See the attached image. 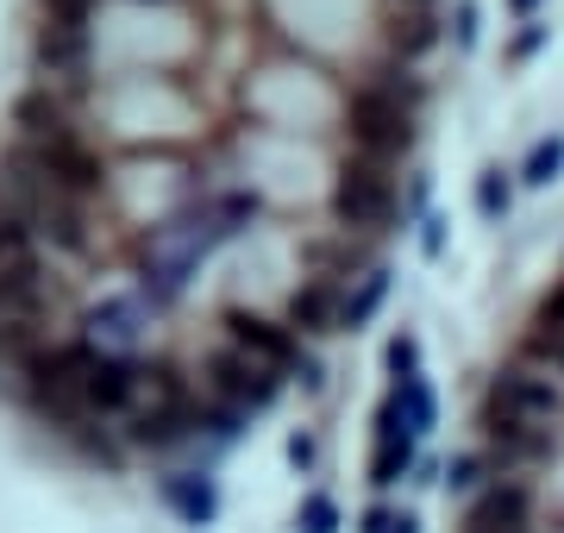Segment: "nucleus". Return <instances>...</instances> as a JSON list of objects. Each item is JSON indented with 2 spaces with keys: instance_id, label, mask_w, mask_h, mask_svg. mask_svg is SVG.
Returning a JSON list of instances; mask_svg holds the SVG:
<instances>
[{
  "instance_id": "4468645a",
  "label": "nucleus",
  "mask_w": 564,
  "mask_h": 533,
  "mask_svg": "<svg viewBox=\"0 0 564 533\" xmlns=\"http://www.w3.org/2000/svg\"><path fill=\"white\" fill-rule=\"evenodd\" d=\"M558 170H564V139L533 144V157H527V183H552Z\"/></svg>"
},
{
  "instance_id": "6e6552de",
  "label": "nucleus",
  "mask_w": 564,
  "mask_h": 533,
  "mask_svg": "<svg viewBox=\"0 0 564 533\" xmlns=\"http://www.w3.org/2000/svg\"><path fill=\"white\" fill-rule=\"evenodd\" d=\"M433 44H440V20H433V13H395V20L383 25V57H395V63L426 57Z\"/></svg>"
},
{
  "instance_id": "20e7f679",
  "label": "nucleus",
  "mask_w": 564,
  "mask_h": 533,
  "mask_svg": "<svg viewBox=\"0 0 564 533\" xmlns=\"http://www.w3.org/2000/svg\"><path fill=\"white\" fill-rule=\"evenodd\" d=\"M195 377H202V395H207V402H226V409H239V414H263V409L282 395V377H276V370L258 365V358H245V351L226 346V339H214V346L202 351Z\"/></svg>"
},
{
  "instance_id": "9d476101",
  "label": "nucleus",
  "mask_w": 564,
  "mask_h": 533,
  "mask_svg": "<svg viewBox=\"0 0 564 533\" xmlns=\"http://www.w3.org/2000/svg\"><path fill=\"white\" fill-rule=\"evenodd\" d=\"M383 295H389V270H383V264H370V270L358 276V295L345 289V302H339V333H358L370 314L383 308Z\"/></svg>"
},
{
  "instance_id": "f03ea898",
  "label": "nucleus",
  "mask_w": 564,
  "mask_h": 533,
  "mask_svg": "<svg viewBox=\"0 0 564 533\" xmlns=\"http://www.w3.org/2000/svg\"><path fill=\"white\" fill-rule=\"evenodd\" d=\"M220 339L226 346H239L245 358H258V365H270L276 377H302V383H314L321 377V365H314V351L302 346V333L289 327V320H270V314L245 308V302H220Z\"/></svg>"
},
{
  "instance_id": "423d86ee",
  "label": "nucleus",
  "mask_w": 564,
  "mask_h": 533,
  "mask_svg": "<svg viewBox=\"0 0 564 533\" xmlns=\"http://www.w3.org/2000/svg\"><path fill=\"white\" fill-rule=\"evenodd\" d=\"M326 207H333V220H339L345 232L383 226L389 214H395V183H389V170L345 157L339 176H333V188H326Z\"/></svg>"
},
{
  "instance_id": "7ed1b4c3",
  "label": "nucleus",
  "mask_w": 564,
  "mask_h": 533,
  "mask_svg": "<svg viewBox=\"0 0 564 533\" xmlns=\"http://www.w3.org/2000/svg\"><path fill=\"white\" fill-rule=\"evenodd\" d=\"M564 414V390L552 383V377H540L533 365H502L496 377H489L484 390V433L489 427H552Z\"/></svg>"
},
{
  "instance_id": "39448f33",
  "label": "nucleus",
  "mask_w": 564,
  "mask_h": 533,
  "mask_svg": "<svg viewBox=\"0 0 564 533\" xmlns=\"http://www.w3.org/2000/svg\"><path fill=\"white\" fill-rule=\"evenodd\" d=\"M76 402H82V414H88V421H126V414L144 402V370H139V358H120V351L82 346Z\"/></svg>"
},
{
  "instance_id": "2eb2a0df",
  "label": "nucleus",
  "mask_w": 564,
  "mask_h": 533,
  "mask_svg": "<svg viewBox=\"0 0 564 533\" xmlns=\"http://www.w3.org/2000/svg\"><path fill=\"white\" fill-rule=\"evenodd\" d=\"M302 533H339V509H333V496H307V502H302Z\"/></svg>"
},
{
  "instance_id": "9b49d317",
  "label": "nucleus",
  "mask_w": 564,
  "mask_h": 533,
  "mask_svg": "<svg viewBox=\"0 0 564 533\" xmlns=\"http://www.w3.org/2000/svg\"><path fill=\"white\" fill-rule=\"evenodd\" d=\"M414 465V439L408 433H377V458H370V483L377 490H395Z\"/></svg>"
},
{
  "instance_id": "1a4fd4ad",
  "label": "nucleus",
  "mask_w": 564,
  "mask_h": 533,
  "mask_svg": "<svg viewBox=\"0 0 564 533\" xmlns=\"http://www.w3.org/2000/svg\"><path fill=\"white\" fill-rule=\"evenodd\" d=\"M163 502H170L188 527H207V521L220 514V496H214V483H202V477H170V483H163Z\"/></svg>"
},
{
  "instance_id": "412c9836",
  "label": "nucleus",
  "mask_w": 564,
  "mask_h": 533,
  "mask_svg": "<svg viewBox=\"0 0 564 533\" xmlns=\"http://www.w3.org/2000/svg\"><path fill=\"white\" fill-rule=\"evenodd\" d=\"M533 44H540V25H533V32H521V39H514V51H508V57L521 63V57H527V51H533Z\"/></svg>"
},
{
  "instance_id": "b1692460",
  "label": "nucleus",
  "mask_w": 564,
  "mask_h": 533,
  "mask_svg": "<svg viewBox=\"0 0 564 533\" xmlns=\"http://www.w3.org/2000/svg\"><path fill=\"white\" fill-rule=\"evenodd\" d=\"M508 7H514V13H533V0H508Z\"/></svg>"
},
{
  "instance_id": "5701e85b",
  "label": "nucleus",
  "mask_w": 564,
  "mask_h": 533,
  "mask_svg": "<svg viewBox=\"0 0 564 533\" xmlns=\"http://www.w3.org/2000/svg\"><path fill=\"white\" fill-rule=\"evenodd\" d=\"M389 533H414V514H395V527Z\"/></svg>"
},
{
  "instance_id": "4be33fe9",
  "label": "nucleus",
  "mask_w": 564,
  "mask_h": 533,
  "mask_svg": "<svg viewBox=\"0 0 564 533\" xmlns=\"http://www.w3.org/2000/svg\"><path fill=\"white\" fill-rule=\"evenodd\" d=\"M402 13H433V0H402Z\"/></svg>"
},
{
  "instance_id": "aec40b11",
  "label": "nucleus",
  "mask_w": 564,
  "mask_h": 533,
  "mask_svg": "<svg viewBox=\"0 0 564 533\" xmlns=\"http://www.w3.org/2000/svg\"><path fill=\"white\" fill-rule=\"evenodd\" d=\"M470 39H477V7L464 0V7H458V44H470Z\"/></svg>"
},
{
  "instance_id": "6ab92c4d",
  "label": "nucleus",
  "mask_w": 564,
  "mask_h": 533,
  "mask_svg": "<svg viewBox=\"0 0 564 533\" xmlns=\"http://www.w3.org/2000/svg\"><path fill=\"white\" fill-rule=\"evenodd\" d=\"M389 527H395V514H389V509H370L358 521V533H389Z\"/></svg>"
},
{
  "instance_id": "f8f14e48",
  "label": "nucleus",
  "mask_w": 564,
  "mask_h": 533,
  "mask_svg": "<svg viewBox=\"0 0 564 533\" xmlns=\"http://www.w3.org/2000/svg\"><path fill=\"white\" fill-rule=\"evenodd\" d=\"M95 57V39L88 32H39V63L44 69H82V63Z\"/></svg>"
},
{
  "instance_id": "ddd939ff",
  "label": "nucleus",
  "mask_w": 564,
  "mask_h": 533,
  "mask_svg": "<svg viewBox=\"0 0 564 533\" xmlns=\"http://www.w3.org/2000/svg\"><path fill=\"white\" fill-rule=\"evenodd\" d=\"M88 13H95V0H44L51 32H88Z\"/></svg>"
},
{
  "instance_id": "f3484780",
  "label": "nucleus",
  "mask_w": 564,
  "mask_h": 533,
  "mask_svg": "<svg viewBox=\"0 0 564 533\" xmlns=\"http://www.w3.org/2000/svg\"><path fill=\"white\" fill-rule=\"evenodd\" d=\"M477 207H484V214H502V207H508V183H502V176H484V188H477Z\"/></svg>"
},
{
  "instance_id": "a211bd4d",
  "label": "nucleus",
  "mask_w": 564,
  "mask_h": 533,
  "mask_svg": "<svg viewBox=\"0 0 564 533\" xmlns=\"http://www.w3.org/2000/svg\"><path fill=\"white\" fill-rule=\"evenodd\" d=\"M289 458H295L302 471H314V458H321V452H314V439H302V433H295V439H289Z\"/></svg>"
},
{
  "instance_id": "dca6fc26",
  "label": "nucleus",
  "mask_w": 564,
  "mask_h": 533,
  "mask_svg": "<svg viewBox=\"0 0 564 533\" xmlns=\"http://www.w3.org/2000/svg\"><path fill=\"white\" fill-rule=\"evenodd\" d=\"M389 370H395V383H402V377H421V346H414V339H389Z\"/></svg>"
},
{
  "instance_id": "0eeeda50",
  "label": "nucleus",
  "mask_w": 564,
  "mask_h": 533,
  "mask_svg": "<svg viewBox=\"0 0 564 533\" xmlns=\"http://www.w3.org/2000/svg\"><path fill=\"white\" fill-rule=\"evenodd\" d=\"M339 302H345L339 283L307 276L302 289H289V327L295 333H339Z\"/></svg>"
},
{
  "instance_id": "f257e3e1",
  "label": "nucleus",
  "mask_w": 564,
  "mask_h": 533,
  "mask_svg": "<svg viewBox=\"0 0 564 533\" xmlns=\"http://www.w3.org/2000/svg\"><path fill=\"white\" fill-rule=\"evenodd\" d=\"M414 113H421V83L408 76V63L383 57L351 95H345V139H351V157L389 170L408 144H414Z\"/></svg>"
}]
</instances>
